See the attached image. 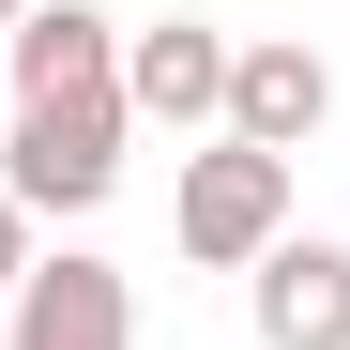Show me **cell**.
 Instances as JSON below:
<instances>
[{
  "mask_svg": "<svg viewBox=\"0 0 350 350\" xmlns=\"http://www.w3.org/2000/svg\"><path fill=\"white\" fill-rule=\"evenodd\" d=\"M183 259L198 274H259L274 244H289V152H244V137H213V152H183Z\"/></svg>",
  "mask_w": 350,
  "mask_h": 350,
  "instance_id": "1",
  "label": "cell"
},
{
  "mask_svg": "<svg viewBox=\"0 0 350 350\" xmlns=\"http://www.w3.org/2000/svg\"><path fill=\"white\" fill-rule=\"evenodd\" d=\"M122 92L92 107H16V137H0V198L16 213H107V183H122Z\"/></svg>",
  "mask_w": 350,
  "mask_h": 350,
  "instance_id": "2",
  "label": "cell"
},
{
  "mask_svg": "<svg viewBox=\"0 0 350 350\" xmlns=\"http://www.w3.org/2000/svg\"><path fill=\"white\" fill-rule=\"evenodd\" d=\"M228 46L213 16H152V31H122V122H152V137H198V122H228Z\"/></svg>",
  "mask_w": 350,
  "mask_h": 350,
  "instance_id": "3",
  "label": "cell"
},
{
  "mask_svg": "<svg viewBox=\"0 0 350 350\" xmlns=\"http://www.w3.org/2000/svg\"><path fill=\"white\" fill-rule=\"evenodd\" d=\"M0 320H16V350H137V289L122 274H107V259H31L16 274V305H0Z\"/></svg>",
  "mask_w": 350,
  "mask_h": 350,
  "instance_id": "4",
  "label": "cell"
},
{
  "mask_svg": "<svg viewBox=\"0 0 350 350\" xmlns=\"http://www.w3.org/2000/svg\"><path fill=\"white\" fill-rule=\"evenodd\" d=\"M0 46H16V107H92V92H122V31H107L92 0H31Z\"/></svg>",
  "mask_w": 350,
  "mask_h": 350,
  "instance_id": "5",
  "label": "cell"
},
{
  "mask_svg": "<svg viewBox=\"0 0 350 350\" xmlns=\"http://www.w3.org/2000/svg\"><path fill=\"white\" fill-rule=\"evenodd\" d=\"M335 122V62L320 46H244V62H228V137L244 152H305Z\"/></svg>",
  "mask_w": 350,
  "mask_h": 350,
  "instance_id": "6",
  "label": "cell"
},
{
  "mask_svg": "<svg viewBox=\"0 0 350 350\" xmlns=\"http://www.w3.org/2000/svg\"><path fill=\"white\" fill-rule=\"evenodd\" d=\"M244 305H259V350H350V244H274Z\"/></svg>",
  "mask_w": 350,
  "mask_h": 350,
  "instance_id": "7",
  "label": "cell"
},
{
  "mask_svg": "<svg viewBox=\"0 0 350 350\" xmlns=\"http://www.w3.org/2000/svg\"><path fill=\"white\" fill-rule=\"evenodd\" d=\"M16 274H31V213L0 198V305H16Z\"/></svg>",
  "mask_w": 350,
  "mask_h": 350,
  "instance_id": "8",
  "label": "cell"
},
{
  "mask_svg": "<svg viewBox=\"0 0 350 350\" xmlns=\"http://www.w3.org/2000/svg\"><path fill=\"white\" fill-rule=\"evenodd\" d=\"M0 31H16V0H0Z\"/></svg>",
  "mask_w": 350,
  "mask_h": 350,
  "instance_id": "9",
  "label": "cell"
},
{
  "mask_svg": "<svg viewBox=\"0 0 350 350\" xmlns=\"http://www.w3.org/2000/svg\"><path fill=\"white\" fill-rule=\"evenodd\" d=\"M16 16H31V0H16Z\"/></svg>",
  "mask_w": 350,
  "mask_h": 350,
  "instance_id": "10",
  "label": "cell"
}]
</instances>
